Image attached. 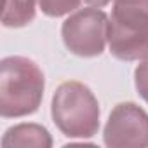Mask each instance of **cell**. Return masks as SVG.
<instances>
[{
	"mask_svg": "<svg viewBox=\"0 0 148 148\" xmlns=\"http://www.w3.org/2000/svg\"><path fill=\"white\" fill-rule=\"evenodd\" d=\"M44 73L25 56H7L0 63V115L19 119L38 110L44 98Z\"/></svg>",
	"mask_w": 148,
	"mask_h": 148,
	"instance_id": "cell-1",
	"label": "cell"
},
{
	"mask_svg": "<svg viewBox=\"0 0 148 148\" xmlns=\"http://www.w3.org/2000/svg\"><path fill=\"white\" fill-rule=\"evenodd\" d=\"M99 115L96 96L82 82H63L52 96V122L68 138H92L99 129Z\"/></svg>",
	"mask_w": 148,
	"mask_h": 148,
	"instance_id": "cell-2",
	"label": "cell"
},
{
	"mask_svg": "<svg viewBox=\"0 0 148 148\" xmlns=\"http://www.w3.org/2000/svg\"><path fill=\"white\" fill-rule=\"evenodd\" d=\"M108 47L120 61L148 56V0H115L110 16Z\"/></svg>",
	"mask_w": 148,
	"mask_h": 148,
	"instance_id": "cell-3",
	"label": "cell"
},
{
	"mask_svg": "<svg viewBox=\"0 0 148 148\" xmlns=\"http://www.w3.org/2000/svg\"><path fill=\"white\" fill-rule=\"evenodd\" d=\"M110 18L98 7H87L73 12L61 26V37L66 49L80 58L103 54L108 42Z\"/></svg>",
	"mask_w": 148,
	"mask_h": 148,
	"instance_id": "cell-4",
	"label": "cell"
},
{
	"mask_svg": "<svg viewBox=\"0 0 148 148\" xmlns=\"http://www.w3.org/2000/svg\"><path fill=\"white\" fill-rule=\"evenodd\" d=\"M103 141L110 148H146L148 113L136 103H119L106 120Z\"/></svg>",
	"mask_w": 148,
	"mask_h": 148,
	"instance_id": "cell-5",
	"label": "cell"
},
{
	"mask_svg": "<svg viewBox=\"0 0 148 148\" xmlns=\"http://www.w3.org/2000/svg\"><path fill=\"white\" fill-rule=\"evenodd\" d=\"M4 148H51L52 138L44 125L38 124H18L5 131L2 136Z\"/></svg>",
	"mask_w": 148,
	"mask_h": 148,
	"instance_id": "cell-6",
	"label": "cell"
},
{
	"mask_svg": "<svg viewBox=\"0 0 148 148\" xmlns=\"http://www.w3.org/2000/svg\"><path fill=\"white\" fill-rule=\"evenodd\" d=\"M35 19V0H4L2 25L5 28H23Z\"/></svg>",
	"mask_w": 148,
	"mask_h": 148,
	"instance_id": "cell-7",
	"label": "cell"
},
{
	"mask_svg": "<svg viewBox=\"0 0 148 148\" xmlns=\"http://www.w3.org/2000/svg\"><path fill=\"white\" fill-rule=\"evenodd\" d=\"M40 11L49 18H61L79 9L80 0H37Z\"/></svg>",
	"mask_w": 148,
	"mask_h": 148,
	"instance_id": "cell-8",
	"label": "cell"
},
{
	"mask_svg": "<svg viewBox=\"0 0 148 148\" xmlns=\"http://www.w3.org/2000/svg\"><path fill=\"white\" fill-rule=\"evenodd\" d=\"M134 86L138 94L148 103V56H145L134 70Z\"/></svg>",
	"mask_w": 148,
	"mask_h": 148,
	"instance_id": "cell-9",
	"label": "cell"
},
{
	"mask_svg": "<svg viewBox=\"0 0 148 148\" xmlns=\"http://www.w3.org/2000/svg\"><path fill=\"white\" fill-rule=\"evenodd\" d=\"M110 2H112V0H86V4H89L91 7H98V9L108 5Z\"/></svg>",
	"mask_w": 148,
	"mask_h": 148,
	"instance_id": "cell-10",
	"label": "cell"
}]
</instances>
